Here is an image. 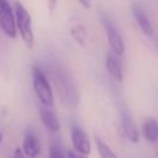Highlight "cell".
I'll use <instances>...</instances> for the list:
<instances>
[{
  "label": "cell",
  "instance_id": "obj_15",
  "mask_svg": "<svg viewBox=\"0 0 158 158\" xmlns=\"http://www.w3.org/2000/svg\"><path fill=\"white\" fill-rule=\"evenodd\" d=\"M67 158H85V157L79 154V153H77V152H74V151H69L67 153Z\"/></svg>",
  "mask_w": 158,
  "mask_h": 158
},
{
  "label": "cell",
  "instance_id": "obj_2",
  "mask_svg": "<svg viewBox=\"0 0 158 158\" xmlns=\"http://www.w3.org/2000/svg\"><path fill=\"white\" fill-rule=\"evenodd\" d=\"M32 85L35 94L41 101V104L43 106L51 107L53 105V93L46 74L37 65L32 68Z\"/></svg>",
  "mask_w": 158,
  "mask_h": 158
},
{
  "label": "cell",
  "instance_id": "obj_18",
  "mask_svg": "<svg viewBox=\"0 0 158 158\" xmlns=\"http://www.w3.org/2000/svg\"><path fill=\"white\" fill-rule=\"evenodd\" d=\"M1 142H2V133L0 132V144H1Z\"/></svg>",
  "mask_w": 158,
  "mask_h": 158
},
{
  "label": "cell",
  "instance_id": "obj_4",
  "mask_svg": "<svg viewBox=\"0 0 158 158\" xmlns=\"http://www.w3.org/2000/svg\"><path fill=\"white\" fill-rule=\"evenodd\" d=\"M0 27L6 36L11 38L16 37L17 31H16L12 6L10 2L5 0H0Z\"/></svg>",
  "mask_w": 158,
  "mask_h": 158
},
{
  "label": "cell",
  "instance_id": "obj_10",
  "mask_svg": "<svg viewBox=\"0 0 158 158\" xmlns=\"http://www.w3.org/2000/svg\"><path fill=\"white\" fill-rule=\"evenodd\" d=\"M122 127H123V132H125L127 139L131 143H138L139 142V132H138L132 117L127 112L122 114Z\"/></svg>",
  "mask_w": 158,
  "mask_h": 158
},
{
  "label": "cell",
  "instance_id": "obj_9",
  "mask_svg": "<svg viewBox=\"0 0 158 158\" xmlns=\"http://www.w3.org/2000/svg\"><path fill=\"white\" fill-rule=\"evenodd\" d=\"M40 116H41V121L42 123L52 132H58L60 130V123L59 120L57 117V115L54 114V111L51 107L47 106H42L40 110Z\"/></svg>",
  "mask_w": 158,
  "mask_h": 158
},
{
  "label": "cell",
  "instance_id": "obj_13",
  "mask_svg": "<svg viewBox=\"0 0 158 158\" xmlns=\"http://www.w3.org/2000/svg\"><path fill=\"white\" fill-rule=\"evenodd\" d=\"M95 144H96V148H98V152L100 154L101 158H117V156L114 153V151L99 137L95 138Z\"/></svg>",
  "mask_w": 158,
  "mask_h": 158
},
{
  "label": "cell",
  "instance_id": "obj_8",
  "mask_svg": "<svg viewBox=\"0 0 158 158\" xmlns=\"http://www.w3.org/2000/svg\"><path fill=\"white\" fill-rule=\"evenodd\" d=\"M132 14H133V17H135L137 25L139 26L141 31H142L146 36L152 37V36L154 35V26H153L151 19L147 16V14H146L139 6H137V5L133 6Z\"/></svg>",
  "mask_w": 158,
  "mask_h": 158
},
{
  "label": "cell",
  "instance_id": "obj_12",
  "mask_svg": "<svg viewBox=\"0 0 158 158\" xmlns=\"http://www.w3.org/2000/svg\"><path fill=\"white\" fill-rule=\"evenodd\" d=\"M70 35L72 37L80 44V46H84L86 43V40H88V31H86V27L81 23H78V25H74L70 30Z\"/></svg>",
  "mask_w": 158,
  "mask_h": 158
},
{
  "label": "cell",
  "instance_id": "obj_6",
  "mask_svg": "<svg viewBox=\"0 0 158 158\" xmlns=\"http://www.w3.org/2000/svg\"><path fill=\"white\" fill-rule=\"evenodd\" d=\"M21 152L23 153L25 157L27 158H37V156L41 152V144L38 142V138L36 133L32 130H27L22 141V149Z\"/></svg>",
  "mask_w": 158,
  "mask_h": 158
},
{
  "label": "cell",
  "instance_id": "obj_3",
  "mask_svg": "<svg viewBox=\"0 0 158 158\" xmlns=\"http://www.w3.org/2000/svg\"><path fill=\"white\" fill-rule=\"evenodd\" d=\"M102 23H104L106 38H107V41L111 46V49L114 51V54H116L117 57L122 56L123 52H125V42H123V38H122L118 28L107 17L102 19Z\"/></svg>",
  "mask_w": 158,
  "mask_h": 158
},
{
  "label": "cell",
  "instance_id": "obj_16",
  "mask_svg": "<svg viewBox=\"0 0 158 158\" xmlns=\"http://www.w3.org/2000/svg\"><path fill=\"white\" fill-rule=\"evenodd\" d=\"M14 158H26V157L23 156V153L21 152L20 148H16L15 152H14Z\"/></svg>",
  "mask_w": 158,
  "mask_h": 158
},
{
  "label": "cell",
  "instance_id": "obj_11",
  "mask_svg": "<svg viewBox=\"0 0 158 158\" xmlns=\"http://www.w3.org/2000/svg\"><path fill=\"white\" fill-rule=\"evenodd\" d=\"M142 130H143V136L148 142H151V143H156L157 142V138H158V125H157V121L154 118H152V117L147 118L143 122Z\"/></svg>",
  "mask_w": 158,
  "mask_h": 158
},
{
  "label": "cell",
  "instance_id": "obj_5",
  "mask_svg": "<svg viewBox=\"0 0 158 158\" xmlns=\"http://www.w3.org/2000/svg\"><path fill=\"white\" fill-rule=\"evenodd\" d=\"M70 137H72V144L74 148V152L81 154V156H88L91 152V147H90V142L89 138L86 136V133L78 126H74L72 128L70 132Z\"/></svg>",
  "mask_w": 158,
  "mask_h": 158
},
{
  "label": "cell",
  "instance_id": "obj_17",
  "mask_svg": "<svg viewBox=\"0 0 158 158\" xmlns=\"http://www.w3.org/2000/svg\"><path fill=\"white\" fill-rule=\"evenodd\" d=\"M80 4H81V5H84L85 7H89V6H90V4H88V2H84V1H80Z\"/></svg>",
  "mask_w": 158,
  "mask_h": 158
},
{
  "label": "cell",
  "instance_id": "obj_1",
  "mask_svg": "<svg viewBox=\"0 0 158 158\" xmlns=\"http://www.w3.org/2000/svg\"><path fill=\"white\" fill-rule=\"evenodd\" d=\"M12 11L15 16V25H16V31L20 32V36L22 41L25 42L27 48H32L35 44V36L32 31V25H31V16L26 7L19 2L15 1L12 2Z\"/></svg>",
  "mask_w": 158,
  "mask_h": 158
},
{
  "label": "cell",
  "instance_id": "obj_7",
  "mask_svg": "<svg viewBox=\"0 0 158 158\" xmlns=\"http://www.w3.org/2000/svg\"><path fill=\"white\" fill-rule=\"evenodd\" d=\"M105 67L109 73V75L115 79L116 81H122L123 79V70H122V64L118 59V57L111 52L106 53L105 58Z\"/></svg>",
  "mask_w": 158,
  "mask_h": 158
},
{
  "label": "cell",
  "instance_id": "obj_14",
  "mask_svg": "<svg viewBox=\"0 0 158 158\" xmlns=\"http://www.w3.org/2000/svg\"><path fill=\"white\" fill-rule=\"evenodd\" d=\"M49 158H65V156H64L62 148L58 144L53 143V144H51V148H49Z\"/></svg>",
  "mask_w": 158,
  "mask_h": 158
}]
</instances>
